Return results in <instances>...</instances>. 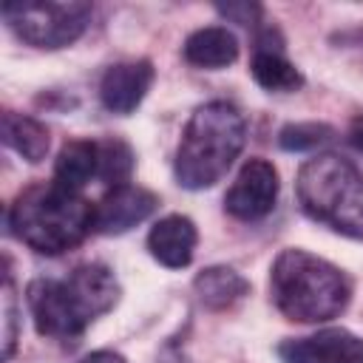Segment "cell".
<instances>
[{
	"instance_id": "cell-11",
	"label": "cell",
	"mask_w": 363,
	"mask_h": 363,
	"mask_svg": "<svg viewBox=\"0 0 363 363\" xmlns=\"http://www.w3.org/2000/svg\"><path fill=\"white\" fill-rule=\"evenodd\" d=\"M196 241H199V233H196V224L187 218V216H164L153 224V230L147 233V250L150 255L167 267V269H182L193 261V252H196Z\"/></svg>"
},
{
	"instance_id": "cell-17",
	"label": "cell",
	"mask_w": 363,
	"mask_h": 363,
	"mask_svg": "<svg viewBox=\"0 0 363 363\" xmlns=\"http://www.w3.org/2000/svg\"><path fill=\"white\" fill-rule=\"evenodd\" d=\"M250 71H252V79L264 91H298L303 85V74L281 51L258 48L255 57H252Z\"/></svg>"
},
{
	"instance_id": "cell-6",
	"label": "cell",
	"mask_w": 363,
	"mask_h": 363,
	"mask_svg": "<svg viewBox=\"0 0 363 363\" xmlns=\"http://www.w3.org/2000/svg\"><path fill=\"white\" fill-rule=\"evenodd\" d=\"M26 298H28V309L37 332L45 337H60V340L77 337L91 323L65 281L37 278L28 284Z\"/></svg>"
},
{
	"instance_id": "cell-23",
	"label": "cell",
	"mask_w": 363,
	"mask_h": 363,
	"mask_svg": "<svg viewBox=\"0 0 363 363\" xmlns=\"http://www.w3.org/2000/svg\"><path fill=\"white\" fill-rule=\"evenodd\" d=\"M352 142H354L357 147H363V119L354 122V128H352Z\"/></svg>"
},
{
	"instance_id": "cell-12",
	"label": "cell",
	"mask_w": 363,
	"mask_h": 363,
	"mask_svg": "<svg viewBox=\"0 0 363 363\" xmlns=\"http://www.w3.org/2000/svg\"><path fill=\"white\" fill-rule=\"evenodd\" d=\"M65 284L74 292V298H77V303H79V309L85 312L88 320L108 312L119 298V284H116L113 272L99 261L79 264Z\"/></svg>"
},
{
	"instance_id": "cell-18",
	"label": "cell",
	"mask_w": 363,
	"mask_h": 363,
	"mask_svg": "<svg viewBox=\"0 0 363 363\" xmlns=\"http://www.w3.org/2000/svg\"><path fill=\"white\" fill-rule=\"evenodd\" d=\"M133 150L128 142L122 139H102L96 142V176L111 184V187H122L128 184L130 173H133Z\"/></svg>"
},
{
	"instance_id": "cell-13",
	"label": "cell",
	"mask_w": 363,
	"mask_h": 363,
	"mask_svg": "<svg viewBox=\"0 0 363 363\" xmlns=\"http://www.w3.org/2000/svg\"><path fill=\"white\" fill-rule=\"evenodd\" d=\"M238 57V40L224 26H207L184 40V60L196 68H227Z\"/></svg>"
},
{
	"instance_id": "cell-21",
	"label": "cell",
	"mask_w": 363,
	"mask_h": 363,
	"mask_svg": "<svg viewBox=\"0 0 363 363\" xmlns=\"http://www.w3.org/2000/svg\"><path fill=\"white\" fill-rule=\"evenodd\" d=\"M218 11L221 14H227V17H233L235 23H241V26H250L258 14H261V9L258 6H247V3H227V6H218Z\"/></svg>"
},
{
	"instance_id": "cell-22",
	"label": "cell",
	"mask_w": 363,
	"mask_h": 363,
	"mask_svg": "<svg viewBox=\"0 0 363 363\" xmlns=\"http://www.w3.org/2000/svg\"><path fill=\"white\" fill-rule=\"evenodd\" d=\"M77 363H128V360H125L122 354L111 352V349H99V352H91V354L79 357Z\"/></svg>"
},
{
	"instance_id": "cell-9",
	"label": "cell",
	"mask_w": 363,
	"mask_h": 363,
	"mask_svg": "<svg viewBox=\"0 0 363 363\" xmlns=\"http://www.w3.org/2000/svg\"><path fill=\"white\" fill-rule=\"evenodd\" d=\"M284 363H363V340L346 329H326L315 337L281 346Z\"/></svg>"
},
{
	"instance_id": "cell-2",
	"label": "cell",
	"mask_w": 363,
	"mask_h": 363,
	"mask_svg": "<svg viewBox=\"0 0 363 363\" xmlns=\"http://www.w3.org/2000/svg\"><path fill=\"white\" fill-rule=\"evenodd\" d=\"M14 235L37 252L57 255L96 230V207L60 184H37L17 196L9 213Z\"/></svg>"
},
{
	"instance_id": "cell-4",
	"label": "cell",
	"mask_w": 363,
	"mask_h": 363,
	"mask_svg": "<svg viewBox=\"0 0 363 363\" xmlns=\"http://www.w3.org/2000/svg\"><path fill=\"white\" fill-rule=\"evenodd\" d=\"M298 199L315 221L363 238V173L352 162L335 153L309 159L298 173Z\"/></svg>"
},
{
	"instance_id": "cell-19",
	"label": "cell",
	"mask_w": 363,
	"mask_h": 363,
	"mask_svg": "<svg viewBox=\"0 0 363 363\" xmlns=\"http://www.w3.org/2000/svg\"><path fill=\"white\" fill-rule=\"evenodd\" d=\"M332 136H335V130H332V125H326V122H289V125L281 128L278 145H281L284 150L301 153V150H312V147L329 142Z\"/></svg>"
},
{
	"instance_id": "cell-10",
	"label": "cell",
	"mask_w": 363,
	"mask_h": 363,
	"mask_svg": "<svg viewBox=\"0 0 363 363\" xmlns=\"http://www.w3.org/2000/svg\"><path fill=\"white\" fill-rule=\"evenodd\" d=\"M150 82H153V65L147 60L116 62L102 74L99 99L113 113H130L150 91Z\"/></svg>"
},
{
	"instance_id": "cell-1",
	"label": "cell",
	"mask_w": 363,
	"mask_h": 363,
	"mask_svg": "<svg viewBox=\"0 0 363 363\" xmlns=\"http://www.w3.org/2000/svg\"><path fill=\"white\" fill-rule=\"evenodd\" d=\"M247 125L235 105L216 99L193 111L176 150V179L187 190L213 187L244 147Z\"/></svg>"
},
{
	"instance_id": "cell-8",
	"label": "cell",
	"mask_w": 363,
	"mask_h": 363,
	"mask_svg": "<svg viewBox=\"0 0 363 363\" xmlns=\"http://www.w3.org/2000/svg\"><path fill=\"white\" fill-rule=\"evenodd\" d=\"M159 199L156 193L139 187V184H122L113 187L99 204H96V230L105 235L128 233L130 227L142 224L153 210Z\"/></svg>"
},
{
	"instance_id": "cell-16",
	"label": "cell",
	"mask_w": 363,
	"mask_h": 363,
	"mask_svg": "<svg viewBox=\"0 0 363 363\" xmlns=\"http://www.w3.org/2000/svg\"><path fill=\"white\" fill-rule=\"evenodd\" d=\"M196 286V295L204 306L210 309H227L233 303H238L247 292H250V284L230 267H207L196 275L193 281Z\"/></svg>"
},
{
	"instance_id": "cell-5",
	"label": "cell",
	"mask_w": 363,
	"mask_h": 363,
	"mask_svg": "<svg viewBox=\"0 0 363 363\" xmlns=\"http://www.w3.org/2000/svg\"><path fill=\"white\" fill-rule=\"evenodd\" d=\"M6 23L37 48H62L74 43L88 20V3H54V0H17L3 6Z\"/></svg>"
},
{
	"instance_id": "cell-7",
	"label": "cell",
	"mask_w": 363,
	"mask_h": 363,
	"mask_svg": "<svg viewBox=\"0 0 363 363\" xmlns=\"http://www.w3.org/2000/svg\"><path fill=\"white\" fill-rule=\"evenodd\" d=\"M275 199H278V170L267 159H250L230 184L224 196V207L230 216L241 221H255L275 207Z\"/></svg>"
},
{
	"instance_id": "cell-15",
	"label": "cell",
	"mask_w": 363,
	"mask_h": 363,
	"mask_svg": "<svg viewBox=\"0 0 363 363\" xmlns=\"http://www.w3.org/2000/svg\"><path fill=\"white\" fill-rule=\"evenodd\" d=\"M3 142L20 153L26 162H43L45 153H48V128L31 116H23V113H14V111H6L3 113Z\"/></svg>"
},
{
	"instance_id": "cell-3",
	"label": "cell",
	"mask_w": 363,
	"mask_h": 363,
	"mask_svg": "<svg viewBox=\"0 0 363 363\" xmlns=\"http://www.w3.org/2000/svg\"><path fill=\"white\" fill-rule=\"evenodd\" d=\"M275 306L298 323H320L337 318L352 295L346 275L306 250H284L269 272Z\"/></svg>"
},
{
	"instance_id": "cell-20",
	"label": "cell",
	"mask_w": 363,
	"mask_h": 363,
	"mask_svg": "<svg viewBox=\"0 0 363 363\" xmlns=\"http://www.w3.org/2000/svg\"><path fill=\"white\" fill-rule=\"evenodd\" d=\"M14 340H17V306H14V286L6 278V286H3V357L6 360L14 352Z\"/></svg>"
},
{
	"instance_id": "cell-14",
	"label": "cell",
	"mask_w": 363,
	"mask_h": 363,
	"mask_svg": "<svg viewBox=\"0 0 363 363\" xmlns=\"http://www.w3.org/2000/svg\"><path fill=\"white\" fill-rule=\"evenodd\" d=\"M91 176H96V142L74 139L62 145L54 164V184H60L62 190L79 193L91 182Z\"/></svg>"
}]
</instances>
